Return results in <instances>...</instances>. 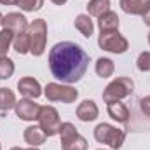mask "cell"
<instances>
[{"instance_id": "52a82bcc", "label": "cell", "mask_w": 150, "mask_h": 150, "mask_svg": "<svg viewBox=\"0 0 150 150\" xmlns=\"http://www.w3.org/2000/svg\"><path fill=\"white\" fill-rule=\"evenodd\" d=\"M45 98L49 101H61V103H74L79 96V91L70 87V86H65V84H58V82H49L45 86V91H44Z\"/></svg>"}, {"instance_id": "5b68a950", "label": "cell", "mask_w": 150, "mask_h": 150, "mask_svg": "<svg viewBox=\"0 0 150 150\" xmlns=\"http://www.w3.org/2000/svg\"><path fill=\"white\" fill-rule=\"evenodd\" d=\"M134 89V82L129 77H117L115 80H112L105 91H103V100L105 101H115V100H122L133 94Z\"/></svg>"}, {"instance_id": "cb8c5ba5", "label": "cell", "mask_w": 150, "mask_h": 150, "mask_svg": "<svg viewBox=\"0 0 150 150\" xmlns=\"http://www.w3.org/2000/svg\"><path fill=\"white\" fill-rule=\"evenodd\" d=\"M19 9H23L25 12H35L38 9H42L44 0H18L16 4Z\"/></svg>"}, {"instance_id": "7a4b0ae2", "label": "cell", "mask_w": 150, "mask_h": 150, "mask_svg": "<svg viewBox=\"0 0 150 150\" xmlns=\"http://www.w3.org/2000/svg\"><path fill=\"white\" fill-rule=\"evenodd\" d=\"M94 138L98 143H103V145H108L112 150H119L124 145V140H126V133L122 129H117L112 124H98L96 129H94Z\"/></svg>"}, {"instance_id": "7402d4cb", "label": "cell", "mask_w": 150, "mask_h": 150, "mask_svg": "<svg viewBox=\"0 0 150 150\" xmlns=\"http://www.w3.org/2000/svg\"><path fill=\"white\" fill-rule=\"evenodd\" d=\"M14 37H16V33L7 30V28H4L0 32V58L7 56V51L11 49V44L14 42Z\"/></svg>"}, {"instance_id": "8992f818", "label": "cell", "mask_w": 150, "mask_h": 150, "mask_svg": "<svg viewBox=\"0 0 150 150\" xmlns=\"http://www.w3.org/2000/svg\"><path fill=\"white\" fill-rule=\"evenodd\" d=\"M98 45L103 51H108L113 54H122L129 49V42L127 38L122 37L119 33V30H110V32H101L98 38Z\"/></svg>"}, {"instance_id": "d4e9b609", "label": "cell", "mask_w": 150, "mask_h": 150, "mask_svg": "<svg viewBox=\"0 0 150 150\" xmlns=\"http://www.w3.org/2000/svg\"><path fill=\"white\" fill-rule=\"evenodd\" d=\"M136 67L140 72H149L150 70V51H143L138 59H136Z\"/></svg>"}, {"instance_id": "f546056e", "label": "cell", "mask_w": 150, "mask_h": 150, "mask_svg": "<svg viewBox=\"0 0 150 150\" xmlns=\"http://www.w3.org/2000/svg\"><path fill=\"white\" fill-rule=\"evenodd\" d=\"M11 150H38L37 147H32V149H19V147H12Z\"/></svg>"}, {"instance_id": "5bb4252c", "label": "cell", "mask_w": 150, "mask_h": 150, "mask_svg": "<svg viewBox=\"0 0 150 150\" xmlns=\"http://www.w3.org/2000/svg\"><path fill=\"white\" fill-rule=\"evenodd\" d=\"M150 0H120V9L131 16H143Z\"/></svg>"}, {"instance_id": "6da1fadb", "label": "cell", "mask_w": 150, "mask_h": 150, "mask_svg": "<svg viewBox=\"0 0 150 150\" xmlns=\"http://www.w3.org/2000/svg\"><path fill=\"white\" fill-rule=\"evenodd\" d=\"M89 67L87 52L75 42H59L49 51V68L52 75L65 82H79Z\"/></svg>"}, {"instance_id": "2e32d148", "label": "cell", "mask_w": 150, "mask_h": 150, "mask_svg": "<svg viewBox=\"0 0 150 150\" xmlns=\"http://www.w3.org/2000/svg\"><path fill=\"white\" fill-rule=\"evenodd\" d=\"M75 28L86 38H91V35L94 33V25H93V19L89 18V14H79L75 18Z\"/></svg>"}, {"instance_id": "d6a6232c", "label": "cell", "mask_w": 150, "mask_h": 150, "mask_svg": "<svg viewBox=\"0 0 150 150\" xmlns=\"http://www.w3.org/2000/svg\"><path fill=\"white\" fill-rule=\"evenodd\" d=\"M0 150H2V145H0Z\"/></svg>"}, {"instance_id": "4fadbf2b", "label": "cell", "mask_w": 150, "mask_h": 150, "mask_svg": "<svg viewBox=\"0 0 150 150\" xmlns=\"http://www.w3.org/2000/svg\"><path fill=\"white\" fill-rule=\"evenodd\" d=\"M77 117L82 122H91L98 117V107L93 100H84L79 107H77Z\"/></svg>"}, {"instance_id": "8fae6325", "label": "cell", "mask_w": 150, "mask_h": 150, "mask_svg": "<svg viewBox=\"0 0 150 150\" xmlns=\"http://www.w3.org/2000/svg\"><path fill=\"white\" fill-rule=\"evenodd\" d=\"M18 89L25 98H30V100H35L42 94V87H40L38 80L33 77H23L18 82Z\"/></svg>"}, {"instance_id": "f1b7e54d", "label": "cell", "mask_w": 150, "mask_h": 150, "mask_svg": "<svg viewBox=\"0 0 150 150\" xmlns=\"http://www.w3.org/2000/svg\"><path fill=\"white\" fill-rule=\"evenodd\" d=\"M52 4H56V5H63V4H67V0H51Z\"/></svg>"}, {"instance_id": "603a6c76", "label": "cell", "mask_w": 150, "mask_h": 150, "mask_svg": "<svg viewBox=\"0 0 150 150\" xmlns=\"http://www.w3.org/2000/svg\"><path fill=\"white\" fill-rule=\"evenodd\" d=\"M12 74H14V63H12V59L7 58V56L0 58V80L9 79Z\"/></svg>"}, {"instance_id": "1f68e13d", "label": "cell", "mask_w": 150, "mask_h": 150, "mask_svg": "<svg viewBox=\"0 0 150 150\" xmlns=\"http://www.w3.org/2000/svg\"><path fill=\"white\" fill-rule=\"evenodd\" d=\"M149 44H150V33H149Z\"/></svg>"}, {"instance_id": "ba28073f", "label": "cell", "mask_w": 150, "mask_h": 150, "mask_svg": "<svg viewBox=\"0 0 150 150\" xmlns=\"http://www.w3.org/2000/svg\"><path fill=\"white\" fill-rule=\"evenodd\" d=\"M38 124L42 127V131L45 133V136H56L59 133V126H61V120H59V113L54 107H40V113H38Z\"/></svg>"}, {"instance_id": "3957f363", "label": "cell", "mask_w": 150, "mask_h": 150, "mask_svg": "<svg viewBox=\"0 0 150 150\" xmlns=\"http://www.w3.org/2000/svg\"><path fill=\"white\" fill-rule=\"evenodd\" d=\"M28 35H30V52L33 56H42L45 51V44H47V23L38 18L33 19V23L28 26Z\"/></svg>"}, {"instance_id": "83f0119b", "label": "cell", "mask_w": 150, "mask_h": 150, "mask_svg": "<svg viewBox=\"0 0 150 150\" xmlns=\"http://www.w3.org/2000/svg\"><path fill=\"white\" fill-rule=\"evenodd\" d=\"M0 4H2V5H16L18 0H0Z\"/></svg>"}, {"instance_id": "9c48e42d", "label": "cell", "mask_w": 150, "mask_h": 150, "mask_svg": "<svg viewBox=\"0 0 150 150\" xmlns=\"http://www.w3.org/2000/svg\"><path fill=\"white\" fill-rule=\"evenodd\" d=\"M14 110L21 120H37L38 113H40V105L33 103V100H30V98H25L16 103Z\"/></svg>"}, {"instance_id": "7c38bea8", "label": "cell", "mask_w": 150, "mask_h": 150, "mask_svg": "<svg viewBox=\"0 0 150 150\" xmlns=\"http://www.w3.org/2000/svg\"><path fill=\"white\" fill-rule=\"evenodd\" d=\"M107 103H108V105H107V108H108V115L112 117L113 120L122 122V124H126V122L129 120V108H127L124 103H120V100L107 101Z\"/></svg>"}, {"instance_id": "ac0fdd59", "label": "cell", "mask_w": 150, "mask_h": 150, "mask_svg": "<svg viewBox=\"0 0 150 150\" xmlns=\"http://www.w3.org/2000/svg\"><path fill=\"white\" fill-rule=\"evenodd\" d=\"M110 11V0H89L87 4V14L89 16H101Z\"/></svg>"}, {"instance_id": "9a60e30c", "label": "cell", "mask_w": 150, "mask_h": 150, "mask_svg": "<svg viewBox=\"0 0 150 150\" xmlns=\"http://www.w3.org/2000/svg\"><path fill=\"white\" fill-rule=\"evenodd\" d=\"M23 136H25V142L28 145H32V147H38V145H42L47 140V136H45V133L42 131L40 126H28L25 129Z\"/></svg>"}, {"instance_id": "ffe728a7", "label": "cell", "mask_w": 150, "mask_h": 150, "mask_svg": "<svg viewBox=\"0 0 150 150\" xmlns=\"http://www.w3.org/2000/svg\"><path fill=\"white\" fill-rule=\"evenodd\" d=\"M113 70H115V65L110 58H100L96 61V74L100 75L101 79H108L113 75Z\"/></svg>"}, {"instance_id": "484cf974", "label": "cell", "mask_w": 150, "mask_h": 150, "mask_svg": "<svg viewBox=\"0 0 150 150\" xmlns=\"http://www.w3.org/2000/svg\"><path fill=\"white\" fill-rule=\"evenodd\" d=\"M140 108H142V112L145 113V115L150 117V96H145V98L140 101Z\"/></svg>"}, {"instance_id": "30bf717a", "label": "cell", "mask_w": 150, "mask_h": 150, "mask_svg": "<svg viewBox=\"0 0 150 150\" xmlns=\"http://www.w3.org/2000/svg\"><path fill=\"white\" fill-rule=\"evenodd\" d=\"M2 26L7 28V30H11V32H14L18 35V33H25L30 25H28V21H26V18L23 14H19V12H9V14H5L2 18Z\"/></svg>"}, {"instance_id": "44dd1931", "label": "cell", "mask_w": 150, "mask_h": 150, "mask_svg": "<svg viewBox=\"0 0 150 150\" xmlns=\"http://www.w3.org/2000/svg\"><path fill=\"white\" fill-rule=\"evenodd\" d=\"M12 47H14V51L18 52V54H26V52H30V35H28V32H25V33H18L16 37H14V42H12Z\"/></svg>"}, {"instance_id": "277c9868", "label": "cell", "mask_w": 150, "mask_h": 150, "mask_svg": "<svg viewBox=\"0 0 150 150\" xmlns=\"http://www.w3.org/2000/svg\"><path fill=\"white\" fill-rule=\"evenodd\" d=\"M59 138H61V149L63 150H87V142L84 136L77 133L72 122H63L59 126Z\"/></svg>"}, {"instance_id": "d6986e66", "label": "cell", "mask_w": 150, "mask_h": 150, "mask_svg": "<svg viewBox=\"0 0 150 150\" xmlns=\"http://www.w3.org/2000/svg\"><path fill=\"white\" fill-rule=\"evenodd\" d=\"M16 96L11 89L7 87H0V110L2 112H9L11 108L16 107Z\"/></svg>"}, {"instance_id": "4dcf8cb0", "label": "cell", "mask_w": 150, "mask_h": 150, "mask_svg": "<svg viewBox=\"0 0 150 150\" xmlns=\"http://www.w3.org/2000/svg\"><path fill=\"white\" fill-rule=\"evenodd\" d=\"M2 18H4V16H2V14H0V25H2Z\"/></svg>"}, {"instance_id": "4316f807", "label": "cell", "mask_w": 150, "mask_h": 150, "mask_svg": "<svg viewBox=\"0 0 150 150\" xmlns=\"http://www.w3.org/2000/svg\"><path fill=\"white\" fill-rule=\"evenodd\" d=\"M142 18H143V23H145L147 26H150V4H149V7H147V11H145V14H143Z\"/></svg>"}, {"instance_id": "e0dca14e", "label": "cell", "mask_w": 150, "mask_h": 150, "mask_svg": "<svg viewBox=\"0 0 150 150\" xmlns=\"http://www.w3.org/2000/svg\"><path fill=\"white\" fill-rule=\"evenodd\" d=\"M98 26L101 32H110V30H119V16L108 11L98 18Z\"/></svg>"}]
</instances>
